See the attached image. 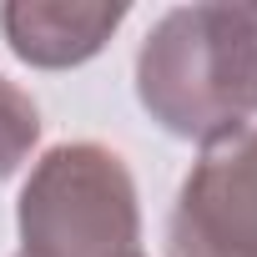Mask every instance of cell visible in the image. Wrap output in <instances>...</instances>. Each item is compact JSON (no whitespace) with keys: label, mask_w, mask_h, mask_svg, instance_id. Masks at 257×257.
I'll list each match as a JSON object with an SVG mask.
<instances>
[{"label":"cell","mask_w":257,"mask_h":257,"mask_svg":"<svg viewBox=\"0 0 257 257\" xmlns=\"http://www.w3.org/2000/svg\"><path fill=\"white\" fill-rule=\"evenodd\" d=\"M137 96L182 142H222L257 116V6H177L137 51Z\"/></svg>","instance_id":"1"},{"label":"cell","mask_w":257,"mask_h":257,"mask_svg":"<svg viewBox=\"0 0 257 257\" xmlns=\"http://www.w3.org/2000/svg\"><path fill=\"white\" fill-rule=\"evenodd\" d=\"M26 257H137L142 207L126 162L96 142L51 147L21 187Z\"/></svg>","instance_id":"2"},{"label":"cell","mask_w":257,"mask_h":257,"mask_svg":"<svg viewBox=\"0 0 257 257\" xmlns=\"http://www.w3.org/2000/svg\"><path fill=\"white\" fill-rule=\"evenodd\" d=\"M167 257H257V126L202 147L167 222Z\"/></svg>","instance_id":"3"},{"label":"cell","mask_w":257,"mask_h":257,"mask_svg":"<svg viewBox=\"0 0 257 257\" xmlns=\"http://www.w3.org/2000/svg\"><path fill=\"white\" fill-rule=\"evenodd\" d=\"M126 21V6H71V0H11L0 6L6 46L41 71H66L91 61L111 31Z\"/></svg>","instance_id":"4"},{"label":"cell","mask_w":257,"mask_h":257,"mask_svg":"<svg viewBox=\"0 0 257 257\" xmlns=\"http://www.w3.org/2000/svg\"><path fill=\"white\" fill-rule=\"evenodd\" d=\"M36 142H41V111H36L31 91L0 76V182L21 172V162L31 157Z\"/></svg>","instance_id":"5"},{"label":"cell","mask_w":257,"mask_h":257,"mask_svg":"<svg viewBox=\"0 0 257 257\" xmlns=\"http://www.w3.org/2000/svg\"><path fill=\"white\" fill-rule=\"evenodd\" d=\"M137 257H142V252H137Z\"/></svg>","instance_id":"6"}]
</instances>
